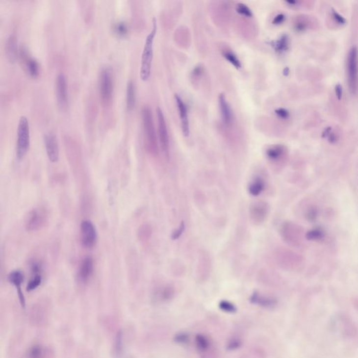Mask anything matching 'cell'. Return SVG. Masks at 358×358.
Masks as SVG:
<instances>
[{"label": "cell", "instance_id": "17", "mask_svg": "<svg viewBox=\"0 0 358 358\" xmlns=\"http://www.w3.org/2000/svg\"><path fill=\"white\" fill-rule=\"evenodd\" d=\"M5 49H6V55H7L9 61L11 62L16 61L19 52H18L17 41L14 34L10 35L8 38Z\"/></svg>", "mask_w": 358, "mask_h": 358}, {"label": "cell", "instance_id": "41", "mask_svg": "<svg viewBox=\"0 0 358 358\" xmlns=\"http://www.w3.org/2000/svg\"><path fill=\"white\" fill-rule=\"evenodd\" d=\"M335 92H336V96H337L338 99L341 100L342 98V87L339 84L336 85L335 88Z\"/></svg>", "mask_w": 358, "mask_h": 358}, {"label": "cell", "instance_id": "31", "mask_svg": "<svg viewBox=\"0 0 358 358\" xmlns=\"http://www.w3.org/2000/svg\"><path fill=\"white\" fill-rule=\"evenodd\" d=\"M236 10L239 14L246 16V17L250 18L253 16L251 9L246 4H242V3H239L236 5Z\"/></svg>", "mask_w": 358, "mask_h": 358}, {"label": "cell", "instance_id": "1", "mask_svg": "<svg viewBox=\"0 0 358 358\" xmlns=\"http://www.w3.org/2000/svg\"><path fill=\"white\" fill-rule=\"evenodd\" d=\"M142 120L147 150L151 155L157 156L159 152L158 144L152 111L149 106H144L143 108Z\"/></svg>", "mask_w": 358, "mask_h": 358}, {"label": "cell", "instance_id": "27", "mask_svg": "<svg viewBox=\"0 0 358 358\" xmlns=\"http://www.w3.org/2000/svg\"><path fill=\"white\" fill-rule=\"evenodd\" d=\"M113 29L115 33L118 36H121V37L126 35L128 32L127 25L123 21H118V22L113 25Z\"/></svg>", "mask_w": 358, "mask_h": 358}, {"label": "cell", "instance_id": "36", "mask_svg": "<svg viewBox=\"0 0 358 358\" xmlns=\"http://www.w3.org/2000/svg\"><path fill=\"white\" fill-rule=\"evenodd\" d=\"M241 341L238 339H232L228 344V349L229 350H235L240 346Z\"/></svg>", "mask_w": 358, "mask_h": 358}, {"label": "cell", "instance_id": "6", "mask_svg": "<svg viewBox=\"0 0 358 358\" xmlns=\"http://www.w3.org/2000/svg\"><path fill=\"white\" fill-rule=\"evenodd\" d=\"M99 90L102 102L104 105H108L113 96V80L111 70L106 67L100 72Z\"/></svg>", "mask_w": 358, "mask_h": 358}, {"label": "cell", "instance_id": "5", "mask_svg": "<svg viewBox=\"0 0 358 358\" xmlns=\"http://www.w3.org/2000/svg\"><path fill=\"white\" fill-rule=\"evenodd\" d=\"M346 67L350 91L352 94H356L358 88V54L356 47L350 50Z\"/></svg>", "mask_w": 358, "mask_h": 358}, {"label": "cell", "instance_id": "42", "mask_svg": "<svg viewBox=\"0 0 358 358\" xmlns=\"http://www.w3.org/2000/svg\"><path fill=\"white\" fill-rule=\"evenodd\" d=\"M286 2L287 3V4H297L296 1H287Z\"/></svg>", "mask_w": 358, "mask_h": 358}, {"label": "cell", "instance_id": "39", "mask_svg": "<svg viewBox=\"0 0 358 358\" xmlns=\"http://www.w3.org/2000/svg\"><path fill=\"white\" fill-rule=\"evenodd\" d=\"M333 16H334V19L336 20V22L339 23V24H344L346 23V20H345L342 16H340V15L338 14V13H336V11H333Z\"/></svg>", "mask_w": 358, "mask_h": 358}, {"label": "cell", "instance_id": "13", "mask_svg": "<svg viewBox=\"0 0 358 358\" xmlns=\"http://www.w3.org/2000/svg\"><path fill=\"white\" fill-rule=\"evenodd\" d=\"M175 98L179 111L182 132L185 137H188L189 134H190V126H189L188 110H187L186 105L178 95H175Z\"/></svg>", "mask_w": 358, "mask_h": 358}, {"label": "cell", "instance_id": "29", "mask_svg": "<svg viewBox=\"0 0 358 358\" xmlns=\"http://www.w3.org/2000/svg\"><path fill=\"white\" fill-rule=\"evenodd\" d=\"M324 236V231L321 229L312 230L308 231L307 234V238L308 240H319Z\"/></svg>", "mask_w": 358, "mask_h": 358}, {"label": "cell", "instance_id": "7", "mask_svg": "<svg viewBox=\"0 0 358 358\" xmlns=\"http://www.w3.org/2000/svg\"><path fill=\"white\" fill-rule=\"evenodd\" d=\"M156 111H157V128H158V137L161 149L165 157L169 159L170 157V138H169L165 116L160 107H157Z\"/></svg>", "mask_w": 358, "mask_h": 358}, {"label": "cell", "instance_id": "24", "mask_svg": "<svg viewBox=\"0 0 358 358\" xmlns=\"http://www.w3.org/2000/svg\"><path fill=\"white\" fill-rule=\"evenodd\" d=\"M195 344L197 349L200 352H206L209 348V341L206 336L203 334H198L195 337Z\"/></svg>", "mask_w": 358, "mask_h": 358}, {"label": "cell", "instance_id": "9", "mask_svg": "<svg viewBox=\"0 0 358 358\" xmlns=\"http://www.w3.org/2000/svg\"><path fill=\"white\" fill-rule=\"evenodd\" d=\"M250 218L251 221L256 225L264 223L269 216V206L263 201L255 202L250 207Z\"/></svg>", "mask_w": 358, "mask_h": 358}, {"label": "cell", "instance_id": "32", "mask_svg": "<svg viewBox=\"0 0 358 358\" xmlns=\"http://www.w3.org/2000/svg\"><path fill=\"white\" fill-rule=\"evenodd\" d=\"M174 289L171 286L164 287L160 292V298L163 300H168L174 295Z\"/></svg>", "mask_w": 358, "mask_h": 358}, {"label": "cell", "instance_id": "38", "mask_svg": "<svg viewBox=\"0 0 358 358\" xmlns=\"http://www.w3.org/2000/svg\"><path fill=\"white\" fill-rule=\"evenodd\" d=\"M285 21V16L283 14H279L274 18L273 24L276 25L281 24Z\"/></svg>", "mask_w": 358, "mask_h": 358}, {"label": "cell", "instance_id": "15", "mask_svg": "<svg viewBox=\"0 0 358 358\" xmlns=\"http://www.w3.org/2000/svg\"><path fill=\"white\" fill-rule=\"evenodd\" d=\"M8 279H9L10 283L13 284L16 287V288L17 289L20 302H21V305L23 307H25L26 300H25L24 293H23L22 290H21V285H22L24 279V274H23L21 271H13L8 276Z\"/></svg>", "mask_w": 358, "mask_h": 358}, {"label": "cell", "instance_id": "8", "mask_svg": "<svg viewBox=\"0 0 358 358\" xmlns=\"http://www.w3.org/2000/svg\"><path fill=\"white\" fill-rule=\"evenodd\" d=\"M98 234L93 223L85 220L80 224V241L85 249H92L96 245Z\"/></svg>", "mask_w": 358, "mask_h": 358}, {"label": "cell", "instance_id": "19", "mask_svg": "<svg viewBox=\"0 0 358 358\" xmlns=\"http://www.w3.org/2000/svg\"><path fill=\"white\" fill-rule=\"evenodd\" d=\"M285 153V148L282 145L271 146L266 151V155L269 160L272 162H277L283 157Z\"/></svg>", "mask_w": 358, "mask_h": 358}, {"label": "cell", "instance_id": "25", "mask_svg": "<svg viewBox=\"0 0 358 358\" xmlns=\"http://www.w3.org/2000/svg\"><path fill=\"white\" fill-rule=\"evenodd\" d=\"M223 55L230 63H231L236 69L241 68V62L234 52L231 51L226 50L223 52Z\"/></svg>", "mask_w": 358, "mask_h": 358}, {"label": "cell", "instance_id": "11", "mask_svg": "<svg viewBox=\"0 0 358 358\" xmlns=\"http://www.w3.org/2000/svg\"><path fill=\"white\" fill-rule=\"evenodd\" d=\"M55 84L57 104L61 109H65L68 106V95L66 77L64 74L60 73L57 75Z\"/></svg>", "mask_w": 358, "mask_h": 358}, {"label": "cell", "instance_id": "40", "mask_svg": "<svg viewBox=\"0 0 358 358\" xmlns=\"http://www.w3.org/2000/svg\"><path fill=\"white\" fill-rule=\"evenodd\" d=\"M317 217V211L315 209H311L307 213V218L309 221H314Z\"/></svg>", "mask_w": 358, "mask_h": 358}, {"label": "cell", "instance_id": "26", "mask_svg": "<svg viewBox=\"0 0 358 358\" xmlns=\"http://www.w3.org/2000/svg\"><path fill=\"white\" fill-rule=\"evenodd\" d=\"M45 354V350L43 349L42 346H34L32 349H29L27 358H44Z\"/></svg>", "mask_w": 358, "mask_h": 358}, {"label": "cell", "instance_id": "4", "mask_svg": "<svg viewBox=\"0 0 358 358\" xmlns=\"http://www.w3.org/2000/svg\"><path fill=\"white\" fill-rule=\"evenodd\" d=\"M49 217L47 211L44 208H36L31 210L25 220L26 230L33 232L41 230L47 226Z\"/></svg>", "mask_w": 358, "mask_h": 358}, {"label": "cell", "instance_id": "22", "mask_svg": "<svg viewBox=\"0 0 358 358\" xmlns=\"http://www.w3.org/2000/svg\"><path fill=\"white\" fill-rule=\"evenodd\" d=\"M153 230L150 225L144 224L139 227L138 230V238L142 242L149 241L152 236Z\"/></svg>", "mask_w": 358, "mask_h": 358}, {"label": "cell", "instance_id": "16", "mask_svg": "<svg viewBox=\"0 0 358 358\" xmlns=\"http://www.w3.org/2000/svg\"><path fill=\"white\" fill-rule=\"evenodd\" d=\"M218 102H219L220 111H221V117L223 122L226 126H231V122H232V113H231V108L227 102L226 96L223 93L220 94L218 97Z\"/></svg>", "mask_w": 358, "mask_h": 358}, {"label": "cell", "instance_id": "14", "mask_svg": "<svg viewBox=\"0 0 358 358\" xmlns=\"http://www.w3.org/2000/svg\"><path fill=\"white\" fill-rule=\"evenodd\" d=\"M94 271V261L91 257H86L80 262L78 277L80 281L86 283L91 278Z\"/></svg>", "mask_w": 358, "mask_h": 358}, {"label": "cell", "instance_id": "12", "mask_svg": "<svg viewBox=\"0 0 358 358\" xmlns=\"http://www.w3.org/2000/svg\"><path fill=\"white\" fill-rule=\"evenodd\" d=\"M44 144H45L46 151L49 160L52 162H56L59 160V146L57 138L55 134L51 132L47 133L44 135Z\"/></svg>", "mask_w": 358, "mask_h": 358}, {"label": "cell", "instance_id": "33", "mask_svg": "<svg viewBox=\"0 0 358 358\" xmlns=\"http://www.w3.org/2000/svg\"><path fill=\"white\" fill-rule=\"evenodd\" d=\"M175 341L179 344H187L189 342V336L185 332H180L176 335Z\"/></svg>", "mask_w": 358, "mask_h": 358}, {"label": "cell", "instance_id": "21", "mask_svg": "<svg viewBox=\"0 0 358 358\" xmlns=\"http://www.w3.org/2000/svg\"><path fill=\"white\" fill-rule=\"evenodd\" d=\"M265 183L261 178H256L249 186V192L253 196H257L263 191Z\"/></svg>", "mask_w": 358, "mask_h": 358}, {"label": "cell", "instance_id": "23", "mask_svg": "<svg viewBox=\"0 0 358 358\" xmlns=\"http://www.w3.org/2000/svg\"><path fill=\"white\" fill-rule=\"evenodd\" d=\"M272 46L277 52H283L285 51L288 49V37L287 35L284 34L279 39H277V41L272 42Z\"/></svg>", "mask_w": 358, "mask_h": 358}, {"label": "cell", "instance_id": "28", "mask_svg": "<svg viewBox=\"0 0 358 358\" xmlns=\"http://www.w3.org/2000/svg\"><path fill=\"white\" fill-rule=\"evenodd\" d=\"M219 308L226 313H234L236 311L235 305L227 300H222L219 303Z\"/></svg>", "mask_w": 358, "mask_h": 358}, {"label": "cell", "instance_id": "18", "mask_svg": "<svg viewBox=\"0 0 358 358\" xmlns=\"http://www.w3.org/2000/svg\"><path fill=\"white\" fill-rule=\"evenodd\" d=\"M250 300L251 303L264 307V308H272V307H275L277 303V300L274 299L262 296L257 292L253 294Z\"/></svg>", "mask_w": 358, "mask_h": 358}, {"label": "cell", "instance_id": "10", "mask_svg": "<svg viewBox=\"0 0 358 358\" xmlns=\"http://www.w3.org/2000/svg\"><path fill=\"white\" fill-rule=\"evenodd\" d=\"M19 55L24 64L26 72L32 77H37L39 73V65L35 58L31 56L28 49L25 45H21L19 49Z\"/></svg>", "mask_w": 358, "mask_h": 358}, {"label": "cell", "instance_id": "34", "mask_svg": "<svg viewBox=\"0 0 358 358\" xmlns=\"http://www.w3.org/2000/svg\"><path fill=\"white\" fill-rule=\"evenodd\" d=\"M184 230H185V224H184V222H182V223H180V226H179L178 229H177V230H175V231H174L173 233H172V239H179V238L182 235V234H183Z\"/></svg>", "mask_w": 358, "mask_h": 358}, {"label": "cell", "instance_id": "35", "mask_svg": "<svg viewBox=\"0 0 358 358\" xmlns=\"http://www.w3.org/2000/svg\"><path fill=\"white\" fill-rule=\"evenodd\" d=\"M275 113L278 117L282 118V119H287L290 116L288 111L283 108H278V109L276 110Z\"/></svg>", "mask_w": 358, "mask_h": 358}, {"label": "cell", "instance_id": "20", "mask_svg": "<svg viewBox=\"0 0 358 358\" xmlns=\"http://www.w3.org/2000/svg\"><path fill=\"white\" fill-rule=\"evenodd\" d=\"M126 103L129 111H132L136 104L135 85L132 80L128 82L127 92H126Z\"/></svg>", "mask_w": 358, "mask_h": 358}, {"label": "cell", "instance_id": "3", "mask_svg": "<svg viewBox=\"0 0 358 358\" xmlns=\"http://www.w3.org/2000/svg\"><path fill=\"white\" fill-rule=\"evenodd\" d=\"M30 144L28 120L25 116H21L18 125L16 157L19 160L24 158L29 150Z\"/></svg>", "mask_w": 358, "mask_h": 358}, {"label": "cell", "instance_id": "30", "mask_svg": "<svg viewBox=\"0 0 358 358\" xmlns=\"http://www.w3.org/2000/svg\"><path fill=\"white\" fill-rule=\"evenodd\" d=\"M42 281V278L41 274H35L33 279H32V280H30V281L29 282L28 285H27V291H32V290H35L37 287L40 285Z\"/></svg>", "mask_w": 358, "mask_h": 358}, {"label": "cell", "instance_id": "37", "mask_svg": "<svg viewBox=\"0 0 358 358\" xmlns=\"http://www.w3.org/2000/svg\"><path fill=\"white\" fill-rule=\"evenodd\" d=\"M204 73L203 67L201 65H198L194 68L193 75L195 77H200Z\"/></svg>", "mask_w": 358, "mask_h": 358}, {"label": "cell", "instance_id": "2", "mask_svg": "<svg viewBox=\"0 0 358 358\" xmlns=\"http://www.w3.org/2000/svg\"><path fill=\"white\" fill-rule=\"evenodd\" d=\"M157 21L155 19H153L152 30L146 37L144 50L142 52L140 77L144 81L149 79L151 75V65H152L153 57V42L156 33H157Z\"/></svg>", "mask_w": 358, "mask_h": 358}]
</instances>
